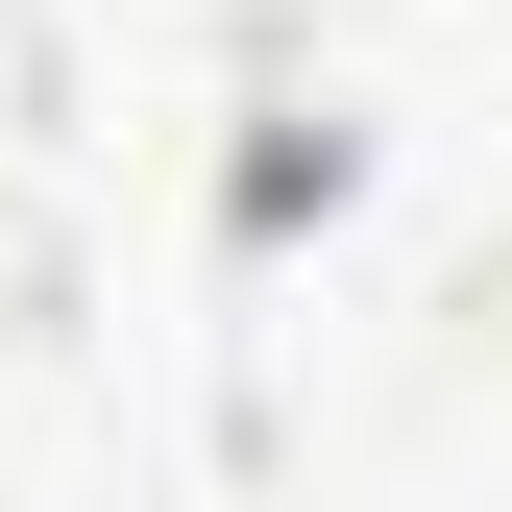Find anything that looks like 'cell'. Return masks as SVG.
<instances>
[{"label":"cell","instance_id":"cell-1","mask_svg":"<svg viewBox=\"0 0 512 512\" xmlns=\"http://www.w3.org/2000/svg\"><path fill=\"white\" fill-rule=\"evenodd\" d=\"M25 293H49V244H25V196H0V342H25Z\"/></svg>","mask_w":512,"mask_h":512}]
</instances>
